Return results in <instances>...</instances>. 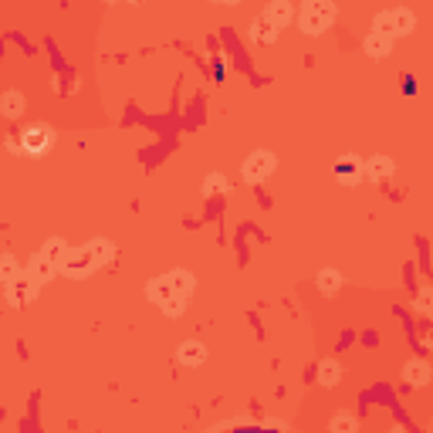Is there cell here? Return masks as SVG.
<instances>
[{
    "mask_svg": "<svg viewBox=\"0 0 433 433\" xmlns=\"http://www.w3.org/2000/svg\"><path fill=\"white\" fill-rule=\"evenodd\" d=\"M335 21V3L332 0H308L302 10V27L305 34H322L325 27H332Z\"/></svg>",
    "mask_w": 433,
    "mask_h": 433,
    "instance_id": "1",
    "label": "cell"
},
{
    "mask_svg": "<svg viewBox=\"0 0 433 433\" xmlns=\"http://www.w3.org/2000/svg\"><path fill=\"white\" fill-rule=\"evenodd\" d=\"M51 142H54V129L48 126H27L24 132H17V146H21V153L27 156H44L48 149H51Z\"/></svg>",
    "mask_w": 433,
    "mask_h": 433,
    "instance_id": "2",
    "label": "cell"
},
{
    "mask_svg": "<svg viewBox=\"0 0 433 433\" xmlns=\"http://www.w3.org/2000/svg\"><path fill=\"white\" fill-rule=\"evenodd\" d=\"M92 268H99V264H95V257H92L88 247H81V251H72V247H68V254H65L58 271H65L68 278H85V275H92Z\"/></svg>",
    "mask_w": 433,
    "mask_h": 433,
    "instance_id": "3",
    "label": "cell"
},
{
    "mask_svg": "<svg viewBox=\"0 0 433 433\" xmlns=\"http://www.w3.org/2000/svg\"><path fill=\"white\" fill-rule=\"evenodd\" d=\"M275 166H278V159L261 149V153H254L247 163H244V179H247V183H261L264 177L275 173Z\"/></svg>",
    "mask_w": 433,
    "mask_h": 433,
    "instance_id": "4",
    "label": "cell"
},
{
    "mask_svg": "<svg viewBox=\"0 0 433 433\" xmlns=\"http://www.w3.org/2000/svg\"><path fill=\"white\" fill-rule=\"evenodd\" d=\"M7 288H10V305H24L38 295V281L31 275H17L14 281H7Z\"/></svg>",
    "mask_w": 433,
    "mask_h": 433,
    "instance_id": "5",
    "label": "cell"
},
{
    "mask_svg": "<svg viewBox=\"0 0 433 433\" xmlns=\"http://www.w3.org/2000/svg\"><path fill=\"white\" fill-rule=\"evenodd\" d=\"M261 17H264L271 27H284L291 17H295V10H291V3H288V0H271V3L264 7V14H261Z\"/></svg>",
    "mask_w": 433,
    "mask_h": 433,
    "instance_id": "6",
    "label": "cell"
},
{
    "mask_svg": "<svg viewBox=\"0 0 433 433\" xmlns=\"http://www.w3.org/2000/svg\"><path fill=\"white\" fill-rule=\"evenodd\" d=\"M335 177L342 179V183H359L362 179V159L359 156H342L335 163Z\"/></svg>",
    "mask_w": 433,
    "mask_h": 433,
    "instance_id": "7",
    "label": "cell"
},
{
    "mask_svg": "<svg viewBox=\"0 0 433 433\" xmlns=\"http://www.w3.org/2000/svg\"><path fill=\"white\" fill-rule=\"evenodd\" d=\"M393 170H396V163H393L389 156H373L369 163H362V173L369 179H389Z\"/></svg>",
    "mask_w": 433,
    "mask_h": 433,
    "instance_id": "8",
    "label": "cell"
},
{
    "mask_svg": "<svg viewBox=\"0 0 433 433\" xmlns=\"http://www.w3.org/2000/svg\"><path fill=\"white\" fill-rule=\"evenodd\" d=\"M403 379L413 382V386H427L430 382V366L423 359H409L407 366H403Z\"/></svg>",
    "mask_w": 433,
    "mask_h": 433,
    "instance_id": "9",
    "label": "cell"
},
{
    "mask_svg": "<svg viewBox=\"0 0 433 433\" xmlns=\"http://www.w3.org/2000/svg\"><path fill=\"white\" fill-rule=\"evenodd\" d=\"M362 48H366L369 58H386V54L393 51V38H386V34H376V31H373V34L366 38V44H362Z\"/></svg>",
    "mask_w": 433,
    "mask_h": 433,
    "instance_id": "10",
    "label": "cell"
},
{
    "mask_svg": "<svg viewBox=\"0 0 433 433\" xmlns=\"http://www.w3.org/2000/svg\"><path fill=\"white\" fill-rule=\"evenodd\" d=\"M146 291H149V298H153L156 305H166V302L177 295V291H173V284H170V275H166V278H153Z\"/></svg>",
    "mask_w": 433,
    "mask_h": 433,
    "instance_id": "11",
    "label": "cell"
},
{
    "mask_svg": "<svg viewBox=\"0 0 433 433\" xmlns=\"http://www.w3.org/2000/svg\"><path fill=\"white\" fill-rule=\"evenodd\" d=\"M0 112H3L7 119H17V115L24 112V95H21V92H3V95H0Z\"/></svg>",
    "mask_w": 433,
    "mask_h": 433,
    "instance_id": "12",
    "label": "cell"
},
{
    "mask_svg": "<svg viewBox=\"0 0 433 433\" xmlns=\"http://www.w3.org/2000/svg\"><path fill=\"white\" fill-rule=\"evenodd\" d=\"M170 284H173V291L183 295V298H190L193 295V288H197V281L190 271H170Z\"/></svg>",
    "mask_w": 433,
    "mask_h": 433,
    "instance_id": "13",
    "label": "cell"
},
{
    "mask_svg": "<svg viewBox=\"0 0 433 433\" xmlns=\"http://www.w3.org/2000/svg\"><path fill=\"white\" fill-rule=\"evenodd\" d=\"M278 38V27H271L264 17H257L254 24H251V41H257V44H271Z\"/></svg>",
    "mask_w": 433,
    "mask_h": 433,
    "instance_id": "14",
    "label": "cell"
},
{
    "mask_svg": "<svg viewBox=\"0 0 433 433\" xmlns=\"http://www.w3.org/2000/svg\"><path fill=\"white\" fill-rule=\"evenodd\" d=\"M179 359H183L186 366H200V362H206V349L200 342H183V345H179Z\"/></svg>",
    "mask_w": 433,
    "mask_h": 433,
    "instance_id": "15",
    "label": "cell"
},
{
    "mask_svg": "<svg viewBox=\"0 0 433 433\" xmlns=\"http://www.w3.org/2000/svg\"><path fill=\"white\" fill-rule=\"evenodd\" d=\"M65 254H68L65 240H48V244H44V251H41V257H44L48 264H54V268H61V261H65Z\"/></svg>",
    "mask_w": 433,
    "mask_h": 433,
    "instance_id": "16",
    "label": "cell"
},
{
    "mask_svg": "<svg viewBox=\"0 0 433 433\" xmlns=\"http://www.w3.org/2000/svg\"><path fill=\"white\" fill-rule=\"evenodd\" d=\"M54 271H58L54 264H48V261H44L41 254H34V261H31V271H27V275H31V278L38 281V284H41V281H48V278H51Z\"/></svg>",
    "mask_w": 433,
    "mask_h": 433,
    "instance_id": "17",
    "label": "cell"
},
{
    "mask_svg": "<svg viewBox=\"0 0 433 433\" xmlns=\"http://www.w3.org/2000/svg\"><path fill=\"white\" fill-rule=\"evenodd\" d=\"M373 31H376V34H386V38H396V17H393V10H382V14H376Z\"/></svg>",
    "mask_w": 433,
    "mask_h": 433,
    "instance_id": "18",
    "label": "cell"
},
{
    "mask_svg": "<svg viewBox=\"0 0 433 433\" xmlns=\"http://www.w3.org/2000/svg\"><path fill=\"white\" fill-rule=\"evenodd\" d=\"M338 376H342V366H338L335 359H325V362L318 366V379H322V386H335Z\"/></svg>",
    "mask_w": 433,
    "mask_h": 433,
    "instance_id": "19",
    "label": "cell"
},
{
    "mask_svg": "<svg viewBox=\"0 0 433 433\" xmlns=\"http://www.w3.org/2000/svg\"><path fill=\"white\" fill-rule=\"evenodd\" d=\"M393 17H396V34H409L413 24H416V14H413V10H403V7H396Z\"/></svg>",
    "mask_w": 433,
    "mask_h": 433,
    "instance_id": "20",
    "label": "cell"
},
{
    "mask_svg": "<svg viewBox=\"0 0 433 433\" xmlns=\"http://www.w3.org/2000/svg\"><path fill=\"white\" fill-rule=\"evenodd\" d=\"M338 284H342V278H338V271H332V268L318 275V288H322L325 295H335V291H338Z\"/></svg>",
    "mask_w": 433,
    "mask_h": 433,
    "instance_id": "21",
    "label": "cell"
},
{
    "mask_svg": "<svg viewBox=\"0 0 433 433\" xmlns=\"http://www.w3.org/2000/svg\"><path fill=\"white\" fill-rule=\"evenodd\" d=\"M88 251H92V257H95V264H105L108 257H112V244L108 240H92V244H85Z\"/></svg>",
    "mask_w": 433,
    "mask_h": 433,
    "instance_id": "22",
    "label": "cell"
},
{
    "mask_svg": "<svg viewBox=\"0 0 433 433\" xmlns=\"http://www.w3.org/2000/svg\"><path fill=\"white\" fill-rule=\"evenodd\" d=\"M204 193H227V177L224 173H210L204 179Z\"/></svg>",
    "mask_w": 433,
    "mask_h": 433,
    "instance_id": "23",
    "label": "cell"
},
{
    "mask_svg": "<svg viewBox=\"0 0 433 433\" xmlns=\"http://www.w3.org/2000/svg\"><path fill=\"white\" fill-rule=\"evenodd\" d=\"M17 275H21V271H17V261H14L10 254L0 257V281H14Z\"/></svg>",
    "mask_w": 433,
    "mask_h": 433,
    "instance_id": "24",
    "label": "cell"
},
{
    "mask_svg": "<svg viewBox=\"0 0 433 433\" xmlns=\"http://www.w3.org/2000/svg\"><path fill=\"white\" fill-rule=\"evenodd\" d=\"M359 427V420L352 416V413H338L335 420H332V430L338 433V430H356Z\"/></svg>",
    "mask_w": 433,
    "mask_h": 433,
    "instance_id": "25",
    "label": "cell"
},
{
    "mask_svg": "<svg viewBox=\"0 0 433 433\" xmlns=\"http://www.w3.org/2000/svg\"><path fill=\"white\" fill-rule=\"evenodd\" d=\"M220 3H237V0H220Z\"/></svg>",
    "mask_w": 433,
    "mask_h": 433,
    "instance_id": "26",
    "label": "cell"
},
{
    "mask_svg": "<svg viewBox=\"0 0 433 433\" xmlns=\"http://www.w3.org/2000/svg\"><path fill=\"white\" fill-rule=\"evenodd\" d=\"M305 3H308V0H305Z\"/></svg>",
    "mask_w": 433,
    "mask_h": 433,
    "instance_id": "27",
    "label": "cell"
}]
</instances>
